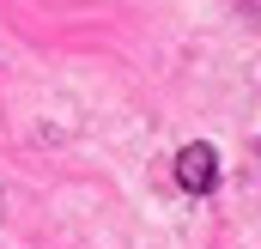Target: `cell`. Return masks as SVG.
<instances>
[{"mask_svg":"<svg viewBox=\"0 0 261 249\" xmlns=\"http://www.w3.org/2000/svg\"><path fill=\"white\" fill-rule=\"evenodd\" d=\"M176 188H182V194H213V188H219V152H213L206 140H189V146L176 152Z\"/></svg>","mask_w":261,"mask_h":249,"instance_id":"obj_1","label":"cell"}]
</instances>
